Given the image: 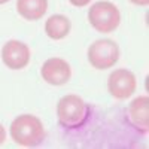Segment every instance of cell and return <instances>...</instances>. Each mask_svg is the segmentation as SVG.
<instances>
[{
    "label": "cell",
    "instance_id": "obj_1",
    "mask_svg": "<svg viewBox=\"0 0 149 149\" xmlns=\"http://www.w3.org/2000/svg\"><path fill=\"white\" fill-rule=\"evenodd\" d=\"M10 137L18 146L36 148L42 145L46 137V131L42 121L34 115H19L10 124Z\"/></svg>",
    "mask_w": 149,
    "mask_h": 149
},
{
    "label": "cell",
    "instance_id": "obj_2",
    "mask_svg": "<svg viewBox=\"0 0 149 149\" xmlns=\"http://www.w3.org/2000/svg\"><path fill=\"white\" fill-rule=\"evenodd\" d=\"M88 116V107L84 98L76 94H67L60 98L57 104L58 124L66 130L81 128Z\"/></svg>",
    "mask_w": 149,
    "mask_h": 149
},
{
    "label": "cell",
    "instance_id": "obj_3",
    "mask_svg": "<svg viewBox=\"0 0 149 149\" xmlns=\"http://www.w3.org/2000/svg\"><path fill=\"white\" fill-rule=\"evenodd\" d=\"M88 21L98 33H113L121 24V12L118 6L107 0L95 2L88 10Z\"/></svg>",
    "mask_w": 149,
    "mask_h": 149
},
{
    "label": "cell",
    "instance_id": "obj_4",
    "mask_svg": "<svg viewBox=\"0 0 149 149\" xmlns=\"http://www.w3.org/2000/svg\"><path fill=\"white\" fill-rule=\"evenodd\" d=\"M121 51L119 45L110 39H98L90 45L86 57L88 63L95 70H107L112 69L119 60Z\"/></svg>",
    "mask_w": 149,
    "mask_h": 149
},
{
    "label": "cell",
    "instance_id": "obj_5",
    "mask_svg": "<svg viewBox=\"0 0 149 149\" xmlns=\"http://www.w3.org/2000/svg\"><path fill=\"white\" fill-rule=\"evenodd\" d=\"M136 76L128 69H116L107 78V91L116 100H127L136 91Z\"/></svg>",
    "mask_w": 149,
    "mask_h": 149
},
{
    "label": "cell",
    "instance_id": "obj_6",
    "mask_svg": "<svg viewBox=\"0 0 149 149\" xmlns=\"http://www.w3.org/2000/svg\"><path fill=\"white\" fill-rule=\"evenodd\" d=\"M40 76L49 85L61 86L70 81L72 78V67L64 58L51 57L42 64Z\"/></svg>",
    "mask_w": 149,
    "mask_h": 149
},
{
    "label": "cell",
    "instance_id": "obj_7",
    "mask_svg": "<svg viewBox=\"0 0 149 149\" xmlns=\"http://www.w3.org/2000/svg\"><path fill=\"white\" fill-rule=\"evenodd\" d=\"M2 60L10 70H21L30 63V48L21 40H9L2 48Z\"/></svg>",
    "mask_w": 149,
    "mask_h": 149
},
{
    "label": "cell",
    "instance_id": "obj_8",
    "mask_svg": "<svg viewBox=\"0 0 149 149\" xmlns=\"http://www.w3.org/2000/svg\"><path fill=\"white\" fill-rule=\"evenodd\" d=\"M128 119L137 131L143 134L149 131V97L148 95H140L130 103Z\"/></svg>",
    "mask_w": 149,
    "mask_h": 149
},
{
    "label": "cell",
    "instance_id": "obj_9",
    "mask_svg": "<svg viewBox=\"0 0 149 149\" xmlns=\"http://www.w3.org/2000/svg\"><path fill=\"white\" fill-rule=\"evenodd\" d=\"M70 30H72V21L66 15L61 14L51 15L45 22V33L49 39L54 40L64 39L66 36H69Z\"/></svg>",
    "mask_w": 149,
    "mask_h": 149
},
{
    "label": "cell",
    "instance_id": "obj_10",
    "mask_svg": "<svg viewBox=\"0 0 149 149\" xmlns=\"http://www.w3.org/2000/svg\"><path fill=\"white\" fill-rule=\"evenodd\" d=\"M18 14L27 21L40 19L48 10V0H17Z\"/></svg>",
    "mask_w": 149,
    "mask_h": 149
},
{
    "label": "cell",
    "instance_id": "obj_11",
    "mask_svg": "<svg viewBox=\"0 0 149 149\" xmlns=\"http://www.w3.org/2000/svg\"><path fill=\"white\" fill-rule=\"evenodd\" d=\"M69 2H70L73 6H76V8H84V6H86V5H90L91 0H69Z\"/></svg>",
    "mask_w": 149,
    "mask_h": 149
},
{
    "label": "cell",
    "instance_id": "obj_12",
    "mask_svg": "<svg viewBox=\"0 0 149 149\" xmlns=\"http://www.w3.org/2000/svg\"><path fill=\"white\" fill-rule=\"evenodd\" d=\"M5 140H6V130L2 124H0V145H3Z\"/></svg>",
    "mask_w": 149,
    "mask_h": 149
},
{
    "label": "cell",
    "instance_id": "obj_13",
    "mask_svg": "<svg viewBox=\"0 0 149 149\" xmlns=\"http://www.w3.org/2000/svg\"><path fill=\"white\" fill-rule=\"evenodd\" d=\"M130 2L137 5V6H148L149 5V0H130Z\"/></svg>",
    "mask_w": 149,
    "mask_h": 149
},
{
    "label": "cell",
    "instance_id": "obj_14",
    "mask_svg": "<svg viewBox=\"0 0 149 149\" xmlns=\"http://www.w3.org/2000/svg\"><path fill=\"white\" fill-rule=\"evenodd\" d=\"M9 0H0V5H5V3H8Z\"/></svg>",
    "mask_w": 149,
    "mask_h": 149
}]
</instances>
